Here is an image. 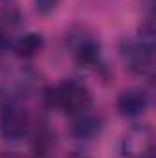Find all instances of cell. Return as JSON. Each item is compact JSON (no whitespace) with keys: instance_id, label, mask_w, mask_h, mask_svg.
Instances as JSON below:
<instances>
[{"instance_id":"obj_1","label":"cell","mask_w":156,"mask_h":158,"mask_svg":"<svg viewBox=\"0 0 156 158\" xmlns=\"http://www.w3.org/2000/svg\"><path fill=\"white\" fill-rule=\"evenodd\" d=\"M46 99L51 107L74 116L79 114L86 109H90L92 105V94L88 90V86L81 81V79H64L59 85H55L53 88L48 90Z\"/></svg>"},{"instance_id":"obj_2","label":"cell","mask_w":156,"mask_h":158,"mask_svg":"<svg viewBox=\"0 0 156 158\" xmlns=\"http://www.w3.org/2000/svg\"><path fill=\"white\" fill-rule=\"evenodd\" d=\"M30 112L20 99H2L0 105V134L7 142L22 140L30 132Z\"/></svg>"},{"instance_id":"obj_3","label":"cell","mask_w":156,"mask_h":158,"mask_svg":"<svg viewBox=\"0 0 156 158\" xmlns=\"http://www.w3.org/2000/svg\"><path fill=\"white\" fill-rule=\"evenodd\" d=\"M68 46L74 61L83 68H97L101 64V44L92 33L77 28L68 33Z\"/></svg>"},{"instance_id":"obj_4","label":"cell","mask_w":156,"mask_h":158,"mask_svg":"<svg viewBox=\"0 0 156 158\" xmlns=\"http://www.w3.org/2000/svg\"><path fill=\"white\" fill-rule=\"evenodd\" d=\"M121 155L125 158H154V132L149 125H132L121 138Z\"/></svg>"},{"instance_id":"obj_5","label":"cell","mask_w":156,"mask_h":158,"mask_svg":"<svg viewBox=\"0 0 156 158\" xmlns=\"http://www.w3.org/2000/svg\"><path fill=\"white\" fill-rule=\"evenodd\" d=\"M121 57L125 61V66H129L132 74L153 77L154 74V48L153 46H147L138 39L123 40Z\"/></svg>"},{"instance_id":"obj_6","label":"cell","mask_w":156,"mask_h":158,"mask_svg":"<svg viewBox=\"0 0 156 158\" xmlns=\"http://www.w3.org/2000/svg\"><path fill=\"white\" fill-rule=\"evenodd\" d=\"M117 112L125 118H136L140 114H143L149 107V94L140 88V86H132V88H127L123 90L119 96H117L116 101Z\"/></svg>"},{"instance_id":"obj_7","label":"cell","mask_w":156,"mask_h":158,"mask_svg":"<svg viewBox=\"0 0 156 158\" xmlns=\"http://www.w3.org/2000/svg\"><path fill=\"white\" fill-rule=\"evenodd\" d=\"M70 131L77 138H92L101 131V118L97 114H94L90 109H86V110L72 116Z\"/></svg>"},{"instance_id":"obj_8","label":"cell","mask_w":156,"mask_h":158,"mask_svg":"<svg viewBox=\"0 0 156 158\" xmlns=\"http://www.w3.org/2000/svg\"><path fill=\"white\" fill-rule=\"evenodd\" d=\"M42 48H44V37L40 33H35V31L22 33L13 42L15 53L18 57H22V59H31V57L39 55L42 52Z\"/></svg>"},{"instance_id":"obj_9","label":"cell","mask_w":156,"mask_h":158,"mask_svg":"<svg viewBox=\"0 0 156 158\" xmlns=\"http://www.w3.org/2000/svg\"><path fill=\"white\" fill-rule=\"evenodd\" d=\"M33 2H35V7H37V11L40 15L53 13L59 7V4H61V0H33Z\"/></svg>"}]
</instances>
